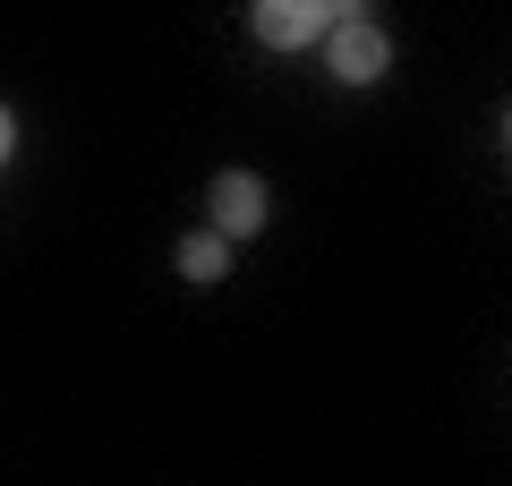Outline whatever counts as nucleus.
I'll use <instances>...</instances> for the list:
<instances>
[{
	"instance_id": "f257e3e1",
	"label": "nucleus",
	"mask_w": 512,
	"mask_h": 486,
	"mask_svg": "<svg viewBox=\"0 0 512 486\" xmlns=\"http://www.w3.org/2000/svg\"><path fill=\"white\" fill-rule=\"evenodd\" d=\"M333 77H342V86H376V77L384 69H393V43H384V26L376 18H367V9H342V18H333Z\"/></svg>"
},
{
	"instance_id": "f03ea898",
	"label": "nucleus",
	"mask_w": 512,
	"mask_h": 486,
	"mask_svg": "<svg viewBox=\"0 0 512 486\" xmlns=\"http://www.w3.org/2000/svg\"><path fill=\"white\" fill-rule=\"evenodd\" d=\"M333 18H342V9H316V0H256V9H248V26L274 43V52H291V43H325Z\"/></svg>"
},
{
	"instance_id": "7ed1b4c3",
	"label": "nucleus",
	"mask_w": 512,
	"mask_h": 486,
	"mask_svg": "<svg viewBox=\"0 0 512 486\" xmlns=\"http://www.w3.org/2000/svg\"><path fill=\"white\" fill-rule=\"evenodd\" d=\"M265 231V180L256 171H222L214 180V239H248Z\"/></svg>"
},
{
	"instance_id": "20e7f679",
	"label": "nucleus",
	"mask_w": 512,
	"mask_h": 486,
	"mask_svg": "<svg viewBox=\"0 0 512 486\" xmlns=\"http://www.w3.org/2000/svg\"><path fill=\"white\" fill-rule=\"evenodd\" d=\"M180 273L188 282H222V273H231V239H214V231H197V239H180Z\"/></svg>"
},
{
	"instance_id": "39448f33",
	"label": "nucleus",
	"mask_w": 512,
	"mask_h": 486,
	"mask_svg": "<svg viewBox=\"0 0 512 486\" xmlns=\"http://www.w3.org/2000/svg\"><path fill=\"white\" fill-rule=\"evenodd\" d=\"M9 154H18V111L0 103V162H9Z\"/></svg>"
}]
</instances>
